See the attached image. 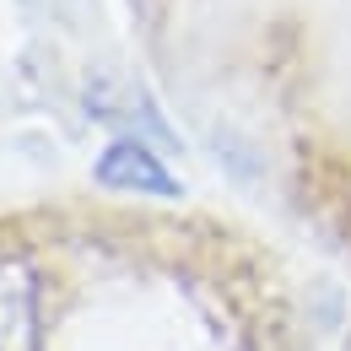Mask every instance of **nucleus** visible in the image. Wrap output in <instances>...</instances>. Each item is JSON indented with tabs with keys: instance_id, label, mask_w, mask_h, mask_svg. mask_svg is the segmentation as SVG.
<instances>
[{
	"instance_id": "1",
	"label": "nucleus",
	"mask_w": 351,
	"mask_h": 351,
	"mask_svg": "<svg viewBox=\"0 0 351 351\" xmlns=\"http://www.w3.org/2000/svg\"><path fill=\"white\" fill-rule=\"evenodd\" d=\"M38 276L27 260H0V351H38Z\"/></svg>"
},
{
	"instance_id": "2",
	"label": "nucleus",
	"mask_w": 351,
	"mask_h": 351,
	"mask_svg": "<svg viewBox=\"0 0 351 351\" xmlns=\"http://www.w3.org/2000/svg\"><path fill=\"white\" fill-rule=\"evenodd\" d=\"M97 184L108 189H135V195H178V178L162 168V157L141 141H114L97 157Z\"/></svg>"
}]
</instances>
